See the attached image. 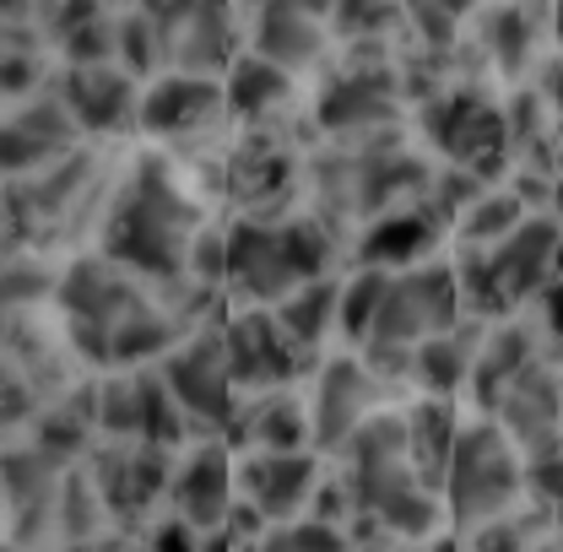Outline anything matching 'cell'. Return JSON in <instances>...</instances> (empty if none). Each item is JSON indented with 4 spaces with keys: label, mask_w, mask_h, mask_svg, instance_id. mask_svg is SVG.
<instances>
[{
    "label": "cell",
    "mask_w": 563,
    "mask_h": 552,
    "mask_svg": "<svg viewBox=\"0 0 563 552\" xmlns=\"http://www.w3.org/2000/svg\"><path fill=\"white\" fill-rule=\"evenodd\" d=\"M422 120H428V141L455 163V168H466V174H493L498 163H504V146H509V125H504V114L493 109L488 98H477V92H450V98H433L428 109H422Z\"/></svg>",
    "instance_id": "30bf717a"
},
{
    "label": "cell",
    "mask_w": 563,
    "mask_h": 552,
    "mask_svg": "<svg viewBox=\"0 0 563 552\" xmlns=\"http://www.w3.org/2000/svg\"><path fill=\"white\" fill-rule=\"evenodd\" d=\"M526 217L531 211L520 207L515 190H483L472 207L461 211V239H466V250H498Z\"/></svg>",
    "instance_id": "83f0119b"
},
{
    "label": "cell",
    "mask_w": 563,
    "mask_h": 552,
    "mask_svg": "<svg viewBox=\"0 0 563 552\" xmlns=\"http://www.w3.org/2000/svg\"><path fill=\"white\" fill-rule=\"evenodd\" d=\"M385 385L374 379V368L363 357H331L320 363L314 385H309V428H314V455H342L352 433L379 417L385 407Z\"/></svg>",
    "instance_id": "52a82bcc"
},
{
    "label": "cell",
    "mask_w": 563,
    "mask_h": 552,
    "mask_svg": "<svg viewBox=\"0 0 563 552\" xmlns=\"http://www.w3.org/2000/svg\"><path fill=\"white\" fill-rule=\"evenodd\" d=\"M526 493H537L548 509L563 515V439L537 450V455H526Z\"/></svg>",
    "instance_id": "836d02e7"
},
{
    "label": "cell",
    "mask_w": 563,
    "mask_h": 552,
    "mask_svg": "<svg viewBox=\"0 0 563 552\" xmlns=\"http://www.w3.org/2000/svg\"><path fill=\"white\" fill-rule=\"evenodd\" d=\"M163 374V385L174 390L179 412L190 417V428H233L239 417V385L228 374V346H222V325H207L196 336L174 346L163 363H152Z\"/></svg>",
    "instance_id": "8992f818"
},
{
    "label": "cell",
    "mask_w": 563,
    "mask_h": 552,
    "mask_svg": "<svg viewBox=\"0 0 563 552\" xmlns=\"http://www.w3.org/2000/svg\"><path fill=\"white\" fill-rule=\"evenodd\" d=\"M396 114V76L374 66H352L320 92V125L347 136V131H374Z\"/></svg>",
    "instance_id": "d6986e66"
},
{
    "label": "cell",
    "mask_w": 563,
    "mask_h": 552,
    "mask_svg": "<svg viewBox=\"0 0 563 552\" xmlns=\"http://www.w3.org/2000/svg\"><path fill=\"white\" fill-rule=\"evenodd\" d=\"M466 552H537V537L520 515H504V520L466 531Z\"/></svg>",
    "instance_id": "d6a6232c"
},
{
    "label": "cell",
    "mask_w": 563,
    "mask_h": 552,
    "mask_svg": "<svg viewBox=\"0 0 563 552\" xmlns=\"http://www.w3.org/2000/svg\"><path fill=\"white\" fill-rule=\"evenodd\" d=\"M207 548V531H196L190 520L179 515H163L152 531H146V552H201Z\"/></svg>",
    "instance_id": "e575fe53"
},
{
    "label": "cell",
    "mask_w": 563,
    "mask_h": 552,
    "mask_svg": "<svg viewBox=\"0 0 563 552\" xmlns=\"http://www.w3.org/2000/svg\"><path fill=\"white\" fill-rule=\"evenodd\" d=\"M76 136H81V125L70 120L66 98H33V103H22L11 120H5V136H0V157H5V168L16 174V179H27V174H49L55 163H66L70 152H76Z\"/></svg>",
    "instance_id": "5bb4252c"
},
{
    "label": "cell",
    "mask_w": 563,
    "mask_h": 552,
    "mask_svg": "<svg viewBox=\"0 0 563 552\" xmlns=\"http://www.w3.org/2000/svg\"><path fill=\"white\" fill-rule=\"evenodd\" d=\"M228 98L217 92L211 76H185V70H168L163 81H152L141 92L136 125L146 136H190V131H207L211 114L222 109Z\"/></svg>",
    "instance_id": "ac0fdd59"
},
{
    "label": "cell",
    "mask_w": 563,
    "mask_h": 552,
    "mask_svg": "<svg viewBox=\"0 0 563 552\" xmlns=\"http://www.w3.org/2000/svg\"><path fill=\"white\" fill-rule=\"evenodd\" d=\"M60 98H66L70 120L92 136H109V131H125L141 109L136 76L120 66H70L60 81Z\"/></svg>",
    "instance_id": "2e32d148"
},
{
    "label": "cell",
    "mask_w": 563,
    "mask_h": 552,
    "mask_svg": "<svg viewBox=\"0 0 563 552\" xmlns=\"http://www.w3.org/2000/svg\"><path fill=\"white\" fill-rule=\"evenodd\" d=\"M336 303H342V281L336 276H320V281H309V287H298L292 298H282L277 309H272V320H277V331L287 336V346L309 363L325 336L336 331Z\"/></svg>",
    "instance_id": "cb8c5ba5"
},
{
    "label": "cell",
    "mask_w": 563,
    "mask_h": 552,
    "mask_svg": "<svg viewBox=\"0 0 563 552\" xmlns=\"http://www.w3.org/2000/svg\"><path fill=\"white\" fill-rule=\"evenodd\" d=\"M92 390H98V433H103V444H141V379L136 374H109Z\"/></svg>",
    "instance_id": "f1b7e54d"
},
{
    "label": "cell",
    "mask_w": 563,
    "mask_h": 552,
    "mask_svg": "<svg viewBox=\"0 0 563 552\" xmlns=\"http://www.w3.org/2000/svg\"><path fill=\"white\" fill-rule=\"evenodd\" d=\"M233 455L261 450V455H309L314 450V428H309V401L292 390H266L250 396V407L233 417Z\"/></svg>",
    "instance_id": "e0dca14e"
},
{
    "label": "cell",
    "mask_w": 563,
    "mask_h": 552,
    "mask_svg": "<svg viewBox=\"0 0 563 552\" xmlns=\"http://www.w3.org/2000/svg\"><path fill=\"white\" fill-rule=\"evenodd\" d=\"M163 55L185 76H211L233 60V16L228 0H196V11L163 38Z\"/></svg>",
    "instance_id": "ffe728a7"
},
{
    "label": "cell",
    "mask_w": 563,
    "mask_h": 552,
    "mask_svg": "<svg viewBox=\"0 0 563 552\" xmlns=\"http://www.w3.org/2000/svg\"><path fill=\"white\" fill-rule=\"evenodd\" d=\"M439 222L428 211H385L368 222V233L357 239V266H374V272H407L428 261V244H433Z\"/></svg>",
    "instance_id": "603a6c76"
},
{
    "label": "cell",
    "mask_w": 563,
    "mask_h": 552,
    "mask_svg": "<svg viewBox=\"0 0 563 552\" xmlns=\"http://www.w3.org/2000/svg\"><path fill=\"white\" fill-rule=\"evenodd\" d=\"M542 87H548V98H553V103L563 109V55L553 60V66H548V76H542Z\"/></svg>",
    "instance_id": "74e56055"
},
{
    "label": "cell",
    "mask_w": 563,
    "mask_h": 552,
    "mask_svg": "<svg viewBox=\"0 0 563 552\" xmlns=\"http://www.w3.org/2000/svg\"><path fill=\"white\" fill-rule=\"evenodd\" d=\"M233 450L222 439H207L196 450L179 455L174 483H168V515L190 520L196 531H222L233 504H239V483H233Z\"/></svg>",
    "instance_id": "7c38bea8"
},
{
    "label": "cell",
    "mask_w": 563,
    "mask_h": 552,
    "mask_svg": "<svg viewBox=\"0 0 563 552\" xmlns=\"http://www.w3.org/2000/svg\"><path fill=\"white\" fill-rule=\"evenodd\" d=\"M466 320L461 309V287H455V266L444 261H422L407 272H390L374 336L363 346H422L428 336H444Z\"/></svg>",
    "instance_id": "5b68a950"
},
{
    "label": "cell",
    "mask_w": 563,
    "mask_h": 552,
    "mask_svg": "<svg viewBox=\"0 0 563 552\" xmlns=\"http://www.w3.org/2000/svg\"><path fill=\"white\" fill-rule=\"evenodd\" d=\"M537 552H563V548H537Z\"/></svg>",
    "instance_id": "b9f144b4"
},
{
    "label": "cell",
    "mask_w": 563,
    "mask_h": 552,
    "mask_svg": "<svg viewBox=\"0 0 563 552\" xmlns=\"http://www.w3.org/2000/svg\"><path fill=\"white\" fill-rule=\"evenodd\" d=\"M385 16H396L385 0H336V27L342 33H374V27H385Z\"/></svg>",
    "instance_id": "d590c367"
},
{
    "label": "cell",
    "mask_w": 563,
    "mask_h": 552,
    "mask_svg": "<svg viewBox=\"0 0 563 552\" xmlns=\"http://www.w3.org/2000/svg\"><path fill=\"white\" fill-rule=\"evenodd\" d=\"M455 439H461V422L450 412V401H428L407 412V461L422 477V487L444 493V472H450V455H455Z\"/></svg>",
    "instance_id": "484cf974"
},
{
    "label": "cell",
    "mask_w": 563,
    "mask_h": 552,
    "mask_svg": "<svg viewBox=\"0 0 563 552\" xmlns=\"http://www.w3.org/2000/svg\"><path fill=\"white\" fill-rule=\"evenodd\" d=\"M174 466L179 450H157V444H103L87 455V477L98 483L114 520H136L152 504H168Z\"/></svg>",
    "instance_id": "9c48e42d"
},
{
    "label": "cell",
    "mask_w": 563,
    "mask_h": 552,
    "mask_svg": "<svg viewBox=\"0 0 563 552\" xmlns=\"http://www.w3.org/2000/svg\"><path fill=\"white\" fill-rule=\"evenodd\" d=\"M222 346H228V374L239 385V396H266V390H287V379L303 368V357L287 346L277 331L272 309H239L222 325Z\"/></svg>",
    "instance_id": "8fae6325"
},
{
    "label": "cell",
    "mask_w": 563,
    "mask_h": 552,
    "mask_svg": "<svg viewBox=\"0 0 563 552\" xmlns=\"http://www.w3.org/2000/svg\"><path fill=\"white\" fill-rule=\"evenodd\" d=\"M60 303H66V331L76 342V352L92 357V363H109L114 336L136 320L152 298L136 287L131 272H120L114 261L92 255V261H76L60 276Z\"/></svg>",
    "instance_id": "277c9868"
},
{
    "label": "cell",
    "mask_w": 563,
    "mask_h": 552,
    "mask_svg": "<svg viewBox=\"0 0 563 552\" xmlns=\"http://www.w3.org/2000/svg\"><path fill=\"white\" fill-rule=\"evenodd\" d=\"M537 357H542V346H537V331H531V325H520V320L483 325L477 363H472V390L483 396V412H493V401L504 396V385L520 379Z\"/></svg>",
    "instance_id": "7402d4cb"
},
{
    "label": "cell",
    "mask_w": 563,
    "mask_h": 552,
    "mask_svg": "<svg viewBox=\"0 0 563 552\" xmlns=\"http://www.w3.org/2000/svg\"><path fill=\"white\" fill-rule=\"evenodd\" d=\"M33 76H38V66H33L27 55H5V92H11V98H22V92L33 87Z\"/></svg>",
    "instance_id": "8d00e7d4"
},
{
    "label": "cell",
    "mask_w": 563,
    "mask_h": 552,
    "mask_svg": "<svg viewBox=\"0 0 563 552\" xmlns=\"http://www.w3.org/2000/svg\"><path fill=\"white\" fill-rule=\"evenodd\" d=\"M287 5H292V11H303V16H314V22L336 11V0H287Z\"/></svg>",
    "instance_id": "f35d334b"
},
{
    "label": "cell",
    "mask_w": 563,
    "mask_h": 552,
    "mask_svg": "<svg viewBox=\"0 0 563 552\" xmlns=\"http://www.w3.org/2000/svg\"><path fill=\"white\" fill-rule=\"evenodd\" d=\"M428 5H444L450 16H461V11H472V0H428Z\"/></svg>",
    "instance_id": "ab89813d"
},
{
    "label": "cell",
    "mask_w": 563,
    "mask_h": 552,
    "mask_svg": "<svg viewBox=\"0 0 563 552\" xmlns=\"http://www.w3.org/2000/svg\"><path fill=\"white\" fill-rule=\"evenodd\" d=\"M152 60H163V38H157L152 16H146V11L120 16V70L146 76V70H152Z\"/></svg>",
    "instance_id": "1f68e13d"
},
{
    "label": "cell",
    "mask_w": 563,
    "mask_h": 552,
    "mask_svg": "<svg viewBox=\"0 0 563 552\" xmlns=\"http://www.w3.org/2000/svg\"><path fill=\"white\" fill-rule=\"evenodd\" d=\"M520 493H526V455L504 439V428L493 417L461 428L444 472V515H455L461 531H477L488 520L515 515Z\"/></svg>",
    "instance_id": "3957f363"
},
{
    "label": "cell",
    "mask_w": 563,
    "mask_h": 552,
    "mask_svg": "<svg viewBox=\"0 0 563 552\" xmlns=\"http://www.w3.org/2000/svg\"><path fill=\"white\" fill-rule=\"evenodd\" d=\"M559 244H563V222L548 217V211H531L498 250H488L493 276H498V292L504 303L515 309L520 298H537L548 281H553V266H559Z\"/></svg>",
    "instance_id": "9a60e30c"
},
{
    "label": "cell",
    "mask_w": 563,
    "mask_h": 552,
    "mask_svg": "<svg viewBox=\"0 0 563 552\" xmlns=\"http://www.w3.org/2000/svg\"><path fill=\"white\" fill-rule=\"evenodd\" d=\"M320 276H331V233L314 217H244L228 233V287L250 309H277Z\"/></svg>",
    "instance_id": "7a4b0ae2"
},
{
    "label": "cell",
    "mask_w": 563,
    "mask_h": 552,
    "mask_svg": "<svg viewBox=\"0 0 563 552\" xmlns=\"http://www.w3.org/2000/svg\"><path fill=\"white\" fill-rule=\"evenodd\" d=\"M553 217L563 222V174H559V185H553Z\"/></svg>",
    "instance_id": "60d3db41"
},
{
    "label": "cell",
    "mask_w": 563,
    "mask_h": 552,
    "mask_svg": "<svg viewBox=\"0 0 563 552\" xmlns=\"http://www.w3.org/2000/svg\"><path fill=\"white\" fill-rule=\"evenodd\" d=\"M196 233H201V217L174 185L168 163L146 157L103 217V261H114L131 276H152V281L190 276Z\"/></svg>",
    "instance_id": "6da1fadb"
},
{
    "label": "cell",
    "mask_w": 563,
    "mask_h": 552,
    "mask_svg": "<svg viewBox=\"0 0 563 552\" xmlns=\"http://www.w3.org/2000/svg\"><path fill=\"white\" fill-rule=\"evenodd\" d=\"M493 422L504 428V439L520 450V455H537L548 444L563 439V385L559 368L548 357H537L520 379L504 385V396L493 401Z\"/></svg>",
    "instance_id": "4fadbf2b"
},
{
    "label": "cell",
    "mask_w": 563,
    "mask_h": 552,
    "mask_svg": "<svg viewBox=\"0 0 563 552\" xmlns=\"http://www.w3.org/2000/svg\"><path fill=\"white\" fill-rule=\"evenodd\" d=\"M385 287H390V272H374V266H357V272L342 281V303H336V331H342L347 342H368V336H374V320H379Z\"/></svg>",
    "instance_id": "f546056e"
},
{
    "label": "cell",
    "mask_w": 563,
    "mask_h": 552,
    "mask_svg": "<svg viewBox=\"0 0 563 552\" xmlns=\"http://www.w3.org/2000/svg\"><path fill=\"white\" fill-rule=\"evenodd\" d=\"M320 49H325V33H320L314 16L292 11L287 0L261 5V16H255V55L261 60H272L282 70H298V66H314Z\"/></svg>",
    "instance_id": "d4e9b609"
},
{
    "label": "cell",
    "mask_w": 563,
    "mask_h": 552,
    "mask_svg": "<svg viewBox=\"0 0 563 552\" xmlns=\"http://www.w3.org/2000/svg\"><path fill=\"white\" fill-rule=\"evenodd\" d=\"M325 455H261V450H244L233 461V483H239V504H250L266 526H292L309 515L314 493L325 483L320 472Z\"/></svg>",
    "instance_id": "ba28073f"
},
{
    "label": "cell",
    "mask_w": 563,
    "mask_h": 552,
    "mask_svg": "<svg viewBox=\"0 0 563 552\" xmlns=\"http://www.w3.org/2000/svg\"><path fill=\"white\" fill-rule=\"evenodd\" d=\"M483 38H488L493 60L504 70H520L531 60V44H537V16L526 0H509V5H493L483 16Z\"/></svg>",
    "instance_id": "4dcf8cb0"
},
{
    "label": "cell",
    "mask_w": 563,
    "mask_h": 552,
    "mask_svg": "<svg viewBox=\"0 0 563 552\" xmlns=\"http://www.w3.org/2000/svg\"><path fill=\"white\" fill-rule=\"evenodd\" d=\"M287 92H292V70L272 66V60H261V55L233 60V66H228V81H222L228 109H233V114H244V120H255V114L277 109Z\"/></svg>",
    "instance_id": "4316f807"
},
{
    "label": "cell",
    "mask_w": 563,
    "mask_h": 552,
    "mask_svg": "<svg viewBox=\"0 0 563 552\" xmlns=\"http://www.w3.org/2000/svg\"><path fill=\"white\" fill-rule=\"evenodd\" d=\"M477 342H483V325L477 320H461L455 331L428 336L422 346H412V385H418L428 401H450L461 385H472Z\"/></svg>",
    "instance_id": "44dd1931"
}]
</instances>
